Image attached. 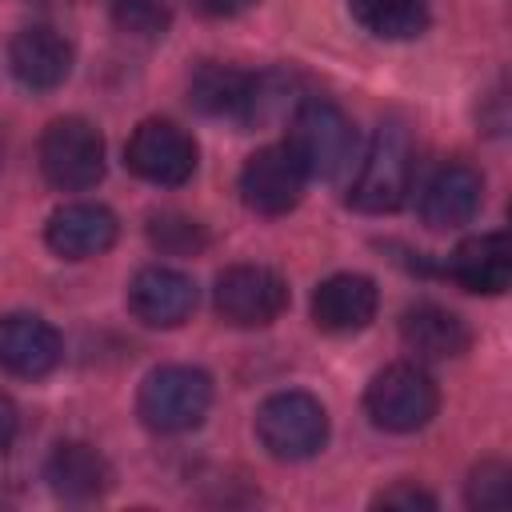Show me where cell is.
Listing matches in <instances>:
<instances>
[{"label": "cell", "mask_w": 512, "mask_h": 512, "mask_svg": "<svg viewBox=\"0 0 512 512\" xmlns=\"http://www.w3.org/2000/svg\"><path fill=\"white\" fill-rule=\"evenodd\" d=\"M412 136L400 120H388L376 128L360 168H356V180L348 188V204L356 212H368V216H384V212H396L404 200H408V188H412Z\"/></svg>", "instance_id": "1"}, {"label": "cell", "mask_w": 512, "mask_h": 512, "mask_svg": "<svg viewBox=\"0 0 512 512\" xmlns=\"http://www.w3.org/2000/svg\"><path fill=\"white\" fill-rule=\"evenodd\" d=\"M212 408V376L192 364H160L144 376L136 412L152 432H192Z\"/></svg>", "instance_id": "2"}, {"label": "cell", "mask_w": 512, "mask_h": 512, "mask_svg": "<svg viewBox=\"0 0 512 512\" xmlns=\"http://www.w3.org/2000/svg\"><path fill=\"white\" fill-rule=\"evenodd\" d=\"M352 120L344 116L340 104L324 100V96H304L292 112V132H288V148L296 152L300 168L312 180H332L348 168L352 160Z\"/></svg>", "instance_id": "3"}, {"label": "cell", "mask_w": 512, "mask_h": 512, "mask_svg": "<svg viewBox=\"0 0 512 512\" xmlns=\"http://www.w3.org/2000/svg\"><path fill=\"white\" fill-rule=\"evenodd\" d=\"M40 172L60 192H84L104 180V136L84 116H60L40 136Z\"/></svg>", "instance_id": "4"}, {"label": "cell", "mask_w": 512, "mask_h": 512, "mask_svg": "<svg viewBox=\"0 0 512 512\" xmlns=\"http://www.w3.org/2000/svg\"><path fill=\"white\" fill-rule=\"evenodd\" d=\"M256 436L276 460H308L328 440V412L308 392H276L256 408Z\"/></svg>", "instance_id": "5"}, {"label": "cell", "mask_w": 512, "mask_h": 512, "mask_svg": "<svg viewBox=\"0 0 512 512\" xmlns=\"http://www.w3.org/2000/svg\"><path fill=\"white\" fill-rule=\"evenodd\" d=\"M364 408L372 424L384 432H416L436 416L440 392L420 364H388L384 372L372 376L364 392Z\"/></svg>", "instance_id": "6"}, {"label": "cell", "mask_w": 512, "mask_h": 512, "mask_svg": "<svg viewBox=\"0 0 512 512\" xmlns=\"http://www.w3.org/2000/svg\"><path fill=\"white\" fill-rule=\"evenodd\" d=\"M212 304L232 328H264L288 308V284L264 264H232L216 276Z\"/></svg>", "instance_id": "7"}, {"label": "cell", "mask_w": 512, "mask_h": 512, "mask_svg": "<svg viewBox=\"0 0 512 512\" xmlns=\"http://www.w3.org/2000/svg\"><path fill=\"white\" fill-rule=\"evenodd\" d=\"M128 168L160 188H176L196 172V140L172 120H144L124 144Z\"/></svg>", "instance_id": "8"}, {"label": "cell", "mask_w": 512, "mask_h": 512, "mask_svg": "<svg viewBox=\"0 0 512 512\" xmlns=\"http://www.w3.org/2000/svg\"><path fill=\"white\" fill-rule=\"evenodd\" d=\"M308 172L288 144H264L240 168V200L256 216H284L300 204Z\"/></svg>", "instance_id": "9"}, {"label": "cell", "mask_w": 512, "mask_h": 512, "mask_svg": "<svg viewBox=\"0 0 512 512\" xmlns=\"http://www.w3.org/2000/svg\"><path fill=\"white\" fill-rule=\"evenodd\" d=\"M8 72L28 92H52L72 72V44L64 32L48 24L20 28L8 44Z\"/></svg>", "instance_id": "10"}, {"label": "cell", "mask_w": 512, "mask_h": 512, "mask_svg": "<svg viewBox=\"0 0 512 512\" xmlns=\"http://www.w3.org/2000/svg\"><path fill=\"white\" fill-rule=\"evenodd\" d=\"M196 308V284L180 268L148 264L128 284V312L148 328H180Z\"/></svg>", "instance_id": "11"}, {"label": "cell", "mask_w": 512, "mask_h": 512, "mask_svg": "<svg viewBox=\"0 0 512 512\" xmlns=\"http://www.w3.org/2000/svg\"><path fill=\"white\" fill-rule=\"evenodd\" d=\"M60 356H64V340L48 320L32 312L0 316V368L8 376H20V380L48 376L60 364Z\"/></svg>", "instance_id": "12"}, {"label": "cell", "mask_w": 512, "mask_h": 512, "mask_svg": "<svg viewBox=\"0 0 512 512\" xmlns=\"http://www.w3.org/2000/svg\"><path fill=\"white\" fill-rule=\"evenodd\" d=\"M484 204V176L472 164H440L420 188V220L436 232L468 224Z\"/></svg>", "instance_id": "13"}, {"label": "cell", "mask_w": 512, "mask_h": 512, "mask_svg": "<svg viewBox=\"0 0 512 512\" xmlns=\"http://www.w3.org/2000/svg\"><path fill=\"white\" fill-rule=\"evenodd\" d=\"M116 236H120L116 216L104 204H88V200L56 208L44 224L48 248L64 260H92V256L108 252L116 244Z\"/></svg>", "instance_id": "14"}, {"label": "cell", "mask_w": 512, "mask_h": 512, "mask_svg": "<svg viewBox=\"0 0 512 512\" xmlns=\"http://www.w3.org/2000/svg\"><path fill=\"white\" fill-rule=\"evenodd\" d=\"M376 308H380V292L360 272H336V276L320 280L316 292H312V320H316V328L336 332V336L368 328Z\"/></svg>", "instance_id": "15"}, {"label": "cell", "mask_w": 512, "mask_h": 512, "mask_svg": "<svg viewBox=\"0 0 512 512\" xmlns=\"http://www.w3.org/2000/svg\"><path fill=\"white\" fill-rule=\"evenodd\" d=\"M444 272L476 296H500L512 284V248L504 232H480L452 248Z\"/></svg>", "instance_id": "16"}, {"label": "cell", "mask_w": 512, "mask_h": 512, "mask_svg": "<svg viewBox=\"0 0 512 512\" xmlns=\"http://www.w3.org/2000/svg\"><path fill=\"white\" fill-rule=\"evenodd\" d=\"M44 480L60 500L88 504L112 488V464L84 440H64L44 460Z\"/></svg>", "instance_id": "17"}, {"label": "cell", "mask_w": 512, "mask_h": 512, "mask_svg": "<svg viewBox=\"0 0 512 512\" xmlns=\"http://www.w3.org/2000/svg\"><path fill=\"white\" fill-rule=\"evenodd\" d=\"M400 340L416 360H452L468 352L472 332L456 312L440 304H416L400 316Z\"/></svg>", "instance_id": "18"}, {"label": "cell", "mask_w": 512, "mask_h": 512, "mask_svg": "<svg viewBox=\"0 0 512 512\" xmlns=\"http://www.w3.org/2000/svg\"><path fill=\"white\" fill-rule=\"evenodd\" d=\"M248 80L252 72L228 68V64H200L188 80V100L196 112L212 116V120H228L244 128V104H248Z\"/></svg>", "instance_id": "19"}, {"label": "cell", "mask_w": 512, "mask_h": 512, "mask_svg": "<svg viewBox=\"0 0 512 512\" xmlns=\"http://www.w3.org/2000/svg\"><path fill=\"white\" fill-rule=\"evenodd\" d=\"M352 20L376 40H416L428 32V0H348Z\"/></svg>", "instance_id": "20"}, {"label": "cell", "mask_w": 512, "mask_h": 512, "mask_svg": "<svg viewBox=\"0 0 512 512\" xmlns=\"http://www.w3.org/2000/svg\"><path fill=\"white\" fill-rule=\"evenodd\" d=\"M300 80L284 68H268V72H252L248 80V104H244V128H268L280 116L296 112L300 104Z\"/></svg>", "instance_id": "21"}, {"label": "cell", "mask_w": 512, "mask_h": 512, "mask_svg": "<svg viewBox=\"0 0 512 512\" xmlns=\"http://www.w3.org/2000/svg\"><path fill=\"white\" fill-rule=\"evenodd\" d=\"M148 240L168 256H196L208 248V232L200 220L184 212H160L148 220Z\"/></svg>", "instance_id": "22"}, {"label": "cell", "mask_w": 512, "mask_h": 512, "mask_svg": "<svg viewBox=\"0 0 512 512\" xmlns=\"http://www.w3.org/2000/svg\"><path fill=\"white\" fill-rule=\"evenodd\" d=\"M112 4V20L120 32H132V36H164L168 20H172V8L168 0H108Z\"/></svg>", "instance_id": "23"}, {"label": "cell", "mask_w": 512, "mask_h": 512, "mask_svg": "<svg viewBox=\"0 0 512 512\" xmlns=\"http://www.w3.org/2000/svg\"><path fill=\"white\" fill-rule=\"evenodd\" d=\"M464 496H468V504L472 508H504L508 504V496H512V472H508V464H500V460H484V464H476L472 468V476H468V488H464Z\"/></svg>", "instance_id": "24"}, {"label": "cell", "mask_w": 512, "mask_h": 512, "mask_svg": "<svg viewBox=\"0 0 512 512\" xmlns=\"http://www.w3.org/2000/svg\"><path fill=\"white\" fill-rule=\"evenodd\" d=\"M372 504H376V508H408V512L424 508V512H432V508H436V496H432V492H424L420 484H408V480H400V484L384 488V492H380Z\"/></svg>", "instance_id": "25"}, {"label": "cell", "mask_w": 512, "mask_h": 512, "mask_svg": "<svg viewBox=\"0 0 512 512\" xmlns=\"http://www.w3.org/2000/svg\"><path fill=\"white\" fill-rule=\"evenodd\" d=\"M204 16H240V12H248L256 0H192Z\"/></svg>", "instance_id": "26"}, {"label": "cell", "mask_w": 512, "mask_h": 512, "mask_svg": "<svg viewBox=\"0 0 512 512\" xmlns=\"http://www.w3.org/2000/svg\"><path fill=\"white\" fill-rule=\"evenodd\" d=\"M16 428H20V416H16V404L0 392V452L16 440Z\"/></svg>", "instance_id": "27"}]
</instances>
